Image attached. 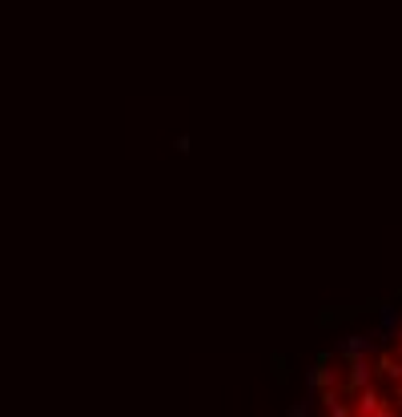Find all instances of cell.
I'll return each instance as SVG.
<instances>
[{
  "label": "cell",
  "instance_id": "cell-11",
  "mask_svg": "<svg viewBox=\"0 0 402 417\" xmlns=\"http://www.w3.org/2000/svg\"><path fill=\"white\" fill-rule=\"evenodd\" d=\"M398 417H402V413H398Z\"/></svg>",
  "mask_w": 402,
  "mask_h": 417
},
{
  "label": "cell",
  "instance_id": "cell-7",
  "mask_svg": "<svg viewBox=\"0 0 402 417\" xmlns=\"http://www.w3.org/2000/svg\"><path fill=\"white\" fill-rule=\"evenodd\" d=\"M366 417H394V409H390V401H386L382 409H378V413H366Z\"/></svg>",
  "mask_w": 402,
  "mask_h": 417
},
{
  "label": "cell",
  "instance_id": "cell-6",
  "mask_svg": "<svg viewBox=\"0 0 402 417\" xmlns=\"http://www.w3.org/2000/svg\"><path fill=\"white\" fill-rule=\"evenodd\" d=\"M286 417H310V401H298V405H289Z\"/></svg>",
  "mask_w": 402,
  "mask_h": 417
},
{
  "label": "cell",
  "instance_id": "cell-8",
  "mask_svg": "<svg viewBox=\"0 0 402 417\" xmlns=\"http://www.w3.org/2000/svg\"><path fill=\"white\" fill-rule=\"evenodd\" d=\"M394 341H398V349H402V325H398V329H394Z\"/></svg>",
  "mask_w": 402,
  "mask_h": 417
},
{
  "label": "cell",
  "instance_id": "cell-10",
  "mask_svg": "<svg viewBox=\"0 0 402 417\" xmlns=\"http://www.w3.org/2000/svg\"><path fill=\"white\" fill-rule=\"evenodd\" d=\"M398 361H402V349H398Z\"/></svg>",
  "mask_w": 402,
  "mask_h": 417
},
{
  "label": "cell",
  "instance_id": "cell-5",
  "mask_svg": "<svg viewBox=\"0 0 402 417\" xmlns=\"http://www.w3.org/2000/svg\"><path fill=\"white\" fill-rule=\"evenodd\" d=\"M374 373H382V377H390V381H402V361L398 357H378Z\"/></svg>",
  "mask_w": 402,
  "mask_h": 417
},
{
  "label": "cell",
  "instance_id": "cell-1",
  "mask_svg": "<svg viewBox=\"0 0 402 417\" xmlns=\"http://www.w3.org/2000/svg\"><path fill=\"white\" fill-rule=\"evenodd\" d=\"M378 349V329L370 333H350V337H342L338 341V357L346 361V357H370Z\"/></svg>",
  "mask_w": 402,
  "mask_h": 417
},
{
  "label": "cell",
  "instance_id": "cell-2",
  "mask_svg": "<svg viewBox=\"0 0 402 417\" xmlns=\"http://www.w3.org/2000/svg\"><path fill=\"white\" fill-rule=\"evenodd\" d=\"M346 365H350V377H346L350 393H358L362 385H374V361L370 357H346Z\"/></svg>",
  "mask_w": 402,
  "mask_h": 417
},
{
  "label": "cell",
  "instance_id": "cell-4",
  "mask_svg": "<svg viewBox=\"0 0 402 417\" xmlns=\"http://www.w3.org/2000/svg\"><path fill=\"white\" fill-rule=\"evenodd\" d=\"M398 325H402V313H398V305H378V329L394 333Z\"/></svg>",
  "mask_w": 402,
  "mask_h": 417
},
{
  "label": "cell",
  "instance_id": "cell-3",
  "mask_svg": "<svg viewBox=\"0 0 402 417\" xmlns=\"http://www.w3.org/2000/svg\"><path fill=\"white\" fill-rule=\"evenodd\" d=\"M386 405V397H378L374 385H362V389L354 393V417H366V413H378Z\"/></svg>",
  "mask_w": 402,
  "mask_h": 417
},
{
  "label": "cell",
  "instance_id": "cell-9",
  "mask_svg": "<svg viewBox=\"0 0 402 417\" xmlns=\"http://www.w3.org/2000/svg\"><path fill=\"white\" fill-rule=\"evenodd\" d=\"M398 409H402V381H398Z\"/></svg>",
  "mask_w": 402,
  "mask_h": 417
}]
</instances>
